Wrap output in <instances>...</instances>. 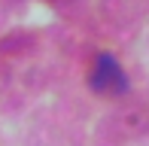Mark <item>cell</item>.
<instances>
[{
    "mask_svg": "<svg viewBox=\"0 0 149 146\" xmlns=\"http://www.w3.org/2000/svg\"><path fill=\"white\" fill-rule=\"evenodd\" d=\"M91 88L97 91V95H122V91L128 88V79L122 67L116 64V58L113 55H97V61H94V70H91Z\"/></svg>",
    "mask_w": 149,
    "mask_h": 146,
    "instance_id": "1",
    "label": "cell"
}]
</instances>
